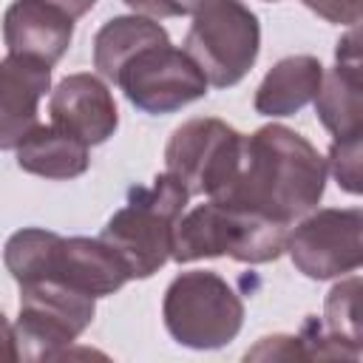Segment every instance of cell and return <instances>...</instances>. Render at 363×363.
Here are the masks:
<instances>
[{"label":"cell","mask_w":363,"mask_h":363,"mask_svg":"<svg viewBox=\"0 0 363 363\" xmlns=\"http://www.w3.org/2000/svg\"><path fill=\"white\" fill-rule=\"evenodd\" d=\"M3 261L17 284L51 278L91 298L113 295L130 281L128 269L102 238H65L43 227L17 230L6 241Z\"/></svg>","instance_id":"cell-2"},{"label":"cell","mask_w":363,"mask_h":363,"mask_svg":"<svg viewBox=\"0 0 363 363\" xmlns=\"http://www.w3.org/2000/svg\"><path fill=\"white\" fill-rule=\"evenodd\" d=\"M17 164L43 179H77L88 170V145L57 125H37L14 147Z\"/></svg>","instance_id":"cell-16"},{"label":"cell","mask_w":363,"mask_h":363,"mask_svg":"<svg viewBox=\"0 0 363 363\" xmlns=\"http://www.w3.org/2000/svg\"><path fill=\"white\" fill-rule=\"evenodd\" d=\"M45 3H51V6H57V9H62L68 17H82V14H88L91 9H94V3L96 0H45Z\"/></svg>","instance_id":"cell-23"},{"label":"cell","mask_w":363,"mask_h":363,"mask_svg":"<svg viewBox=\"0 0 363 363\" xmlns=\"http://www.w3.org/2000/svg\"><path fill=\"white\" fill-rule=\"evenodd\" d=\"M184 51L207 77V85H238L261 48L258 17L241 0H196Z\"/></svg>","instance_id":"cell-5"},{"label":"cell","mask_w":363,"mask_h":363,"mask_svg":"<svg viewBox=\"0 0 363 363\" xmlns=\"http://www.w3.org/2000/svg\"><path fill=\"white\" fill-rule=\"evenodd\" d=\"M48 113H51V125L68 130L88 147L111 139L119 125L113 94L96 74L65 77L51 91Z\"/></svg>","instance_id":"cell-11"},{"label":"cell","mask_w":363,"mask_h":363,"mask_svg":"<svg viewBox=\"0 0 363 363\" xmlns=\"http://www.w3.org/2000/svg\"><path fill=\"white\" fill-rule=\"evenodd\" d=\"M74 37V17L45 0H14L3 17V40L9 54L54 65L62 60Z\"/></svg>","instance_id":"cell-12"},{"label":"cell","mask_w":363,"mask_h":363,"mask_svg":"<svg viewBox=\"0 0 363 363\" xmlns=\"http://www.w3.org/2000/svg\"><path fill=\"white\" fill-rule=\"evenodd\" d=\"M51 88V65L26 57L0 60V150H14L37 128L40 99Z\"/></svg>","instance_id":"cell-14"},{"label":"cell","mask_w":363,"mask_h":363,"mask_svg":"<svg viewBox=\"0 0 363 363\" xmlns=\"http://www.w3.org/2000/svg\"><path fill=\"white\" fill-rule=\"evenodd\" d=\"M323 79V65L318 57L295 54L278 60L255 91V111L264 116H289L298 113L318 96Z\"/></svg>","instance_id":"cell-15"},{"label":"cell","mask_w":363,"mask_h":363,"mask_svg":"<svg viewBox=\"0 0 363 363\" xmlns=\"http://www.w3.org/2000/svg\"><path fill=\"white\" fill-rule=\"evenodd\" d=\"M162 315L167 332L182 346L221 349L241 332L244 303L221 275L190 269L170 281Z\"/></svg>","instance_id":"cell-6"},{"label":"cell","mask_w":363,"mask_h":363,"mask_svg":"<svg viewBox=\"0 0 363 363\" xmlns=\"http://www.w3.org/2000/svg\"><path fill=\"white\" fill-rule=\"evenodd\" d=\"M320 125L335 139L363 136V77H360V48L357 28L337 43V65L323 74L318 96L312 99Z\"/></svg>","instance_id":"cell-13"},{"label":"cell","mask_w":363,"mask_h":363,"mask_svg":"<svg viewBox=\"0 0 363 363\" xmlns=\"http://www.w3.org/2000/svg\"><path fill=\"white\" fill-rule=\"evenodd\" d=\"M323 318H326V332L332 337L360 352V278L357 275L329 289Z\"/></svg>","instance_id":"cell-18"},{"label":"cell","mask_w":363,"mask_h":363,"mask_svg":"<svg viewBox=\"0 0 363 363\" xmlns=\"http://www.w3.org/2000/svg\"><path fill=\"white\" fill-rule=\"evenodd\" d=\"M187 199V190L170 173H162L153 184L133 187L125 207L108 218L99 238L116 252L128 278H150L167 264Z\"/></svg>","instance_id":"cell-3"},{"label":"cell","mask_w":363,"mask_h":363,"mask_svg":"<svg viewBox=\"0 0 363 363\" xmlns=\"http://www.w3.org/2000/svg\"><path fill=\"white\" fill-rule=\"evenodd\" d=\"M128 9H133L139 17L164 20V17H184L193 11L190 0H125Z\"/></svg>","instance_id":"cell-21"},{"label":"cell","mask_w":363,"mask_h":363,"mask_svg":"<svg viewBox=\"0 0 363 363\" xmlns=\"http://www.w3.org/2000/svg\"><path fill=\"white\" fill-rule=\"evenodd\" d=\"M167 40H170L167 31L150 17H139V14L113 17L94 37V68L105 79L113 82L119 68L136 51H142V48H147L153 43H167Z\"/></svg>","instance_id":"cell-17"},{"label":"cell","mask_w":363,"mask_h":363,"mask_svg":"<svg viewBox=\"0 0 363 363\" xmlns=\"http://www.w3.org/2000/svg\"><path fill=\"white\" fill-rule=\"evenodd\" d=\"M301 3L326 23H337L349 28L360 23V0H301Z\"/></svg>","instance_id":"cell-20"},{"label":"cell","mask_w":363,"mask_h":363,"mask_svg":"<svg viewBox=\"0 0 363 363\" xmlns=\"http://www.w3.org/2000/svg\"><path fill=\"white\" fill-rule=\"evenodd\" d=\"M326 173V159L309 139L284 125H264L241 139L235 170L213 201L289 227L318 207Z\"/></svg>","instance_id":"cell-1"},{"label":"cell","mask_w":363,"mask_h":363,"mask_svg":"<svg viewBox=\"0 0 363 363\" xmlns=\"http://www.w3.org/2000/svg\"><path fill=\"white\" fill-rule=\"evenodd\" d=\"M286 233L289 227L281 221L210 199L176 221L170 258L187 264L199 258L230 255L244 264H267L284 252Z\"/></svg>","instance_id":"cell-4"},{"label":"cell","mask_w":363,"mask_h":363,"mask_svg":"<svg viewBox=\"0 0 363 363\" xmlns=\"http://www.w3.org/2000/svg\"><path fill=\"white\" fill-rule=\"evenodd\" d=\"M326 170L337 179L346 193H360V136L354 139H335L329 147Z\"/></svg>","instance_id":"cell-19"},{"label":"cell","mask_w":363,"mask_h":363,"mask_svg":"<svg viewBox=\"0 0 363 363\" xmlns=\"http://www.w3.org/2000/svg\"><path fill=\"white\" fill-rule=\"evenodd\" d=\"M145 113H173L207 94V77L184 48L153 43L136 51L113 79Z\"/></svg>","instance_id":"cell-9"},{"label":"cell","mask_w":363,"mask_h":363,"mask_svg":"<svg viewBox=\"0 0 363 363\" xmlns=\"http://www.w3.org/2000/svg\"><path fill=\"white\" fill-rule=\"evenodd\" d=\"M96 298L60 281L37 278L20 284V315L14 323L17 360L65 357L68 346L91 326Z\"/></svg>","instance_id":"cell-7"},{"label":"cell","mask_w":363,"mask_h":363,"mask_svg":"<svg viewBox=\"0 0 363 363\" xmlns=\"http://www.w3.org/2000/svg\"><path fill=\"white\" fill-rule=\"evenodd\" d=\"M190 3H193V6H196V0H190Z\"/></svg>","instance_id":"cell-24"},{"label":"cell","mask_w":363,"mask_h":363,"mask_svg":"<svg viewBox=\"0 0 363 363\" xmlns=\"http://www.w3.org/2000/svg\"><path fill=\"white\" fill-rule=\"evenodd\" d=\"M241 139L244 133L221 119H190L173 130L164 147V173H170L187 196L213 199L224 190L235 170Z\"/></svg>","instance_id":"cell-8"},{"label":"cell","mask_w":363,"mask_h":363,"mask_svg":"<svg viewBox=\"0 0 363 363\" xmlns=\"http://www.w3.org/2000/svg\"><path fill=\"white\" fill-rule=\"evenodd\" d=\"M17 360V340H14V326L6 320L0 312V363H14Z\"/></svg>","instance_id":"cell-22"},{"label":"cell","mask_w":363,"mask_h":363,"mask_svg":"<svg viewBox=\"0 0 363 363\" xmlns=\"http://www.w3.org/2000/svg\"><path fill=\"white\" fill-rule=\"evenodd\" d=\"M363 213L357 207L346 210H312L295 230L286 233V252L292 264L315 281L340 278L354 272L363 261Z\"/></svg>","instance_id":"cell-10"}]
</instances>
